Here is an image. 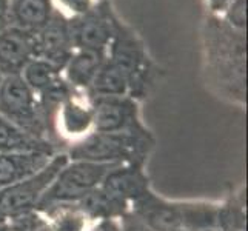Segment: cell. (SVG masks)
Masks as SVG:
<instances>
[{"mask_svg": "<svg viewBox=\"0 0 248 231\" xmlns=\"http://www.w3.org/2000/svg\"><path fill=\"white\" fill-rule=\"evenodd\" d=\"M151 147L153 140L148 133L139 126L124 133L93 131L76 142L66 154L70 160L142 165Z\"/></svg>", "mask_w": 248, "mask_h": 231, "instance_id": "1", "label": "cell"}, {"mask_svg": "<svg viewBox=\"0 0 248 231\" xmlns=\"http://www.w3.org/2000/svg\"><path fill=\"white\" fill-rule=\"evenodd\" d=\"M121 164H99L88 160H70L59 171L37 205L36 211L44 213L57 205L76 203L102 185L109 169Z\"/></svg>", "mask_w": 248, "mask_h": 231, "instance_id": "2", "label": "cell"}, {"mask_svg": "<svg viewBox=\"0 0 248 231\" xmlns=\"http://www.w3.org/2000/svg\"><path fill=\"white\" fill-rule=\"evenodd\" d=\"M0 116L31 136L46 139L48 119L36 100L34 91L20 74L5 76L0 85Z\"/></svg>", "mask_w": 248, "mask_h": 231, "instance_id": "3", "label": "cell"}, {"mask_svg": "<svg viewBox=\"0 0 248 231\" xmlns=\"http://www.w3.org/2000/svg\"><path fill=\"white\" fill-rule=\"evenodd\" d=\"M68 162H70V157L66 153H56L48 162V165L42 168L39 173L25 179V181L0 188V219L36 211L42 196L45 194L48 186L53 184L59 174V171Z\"/></svg>", "mask_w": 248, "mask_h": 231, "instance_id": "4", "label": "cell"}, {"mask_svg": "<svg viewBox=\"0 0 248 231\" xmlns=\"http://www.w3.org/2000/svg\"><path fill=\"white\" fill-rule=\"evenodd\" d=\"M71 45L70 25L65 22L62 15L54 14L40 32L36 34L34 57L48 61L59 70H62L71 59Z\"/></svg>", "mask_w": 248, "mask_h": 231, "instance_id": "5", "label": "cell"}, {"mask_svg": "<svg viewBox=\"0 0 248 231\" xmlns=\"http://www.w3.org/2000/svg\"><path fill=\"white\" fill-rule=\"evenodd\" d=\"M136 105L125 97H97L93 107V130L96 133H124L139 128Z\"/></svg>", "mask_w": 248, "mask_h": 231, "instance_id": "6", "label": "cell"}, {"mask_svg": "<svg viewBox=\"0 0 248 231\" xmlns=\"http://www.w3.org/2000/svg\"><path fill=\"white\" fill-rule=\"evenodd\" d=\"M36 36L22 28H6L0 31V71L5 76L20 74L34 57Z\"/></svg>", "mask_w": 248, "mask_h": 231, "instance_id": "7", "label": "cell"}, {"mask_svg": "<svg viewBox=\"0 0 248 231\" xmlns=\"http://www.w3.org/2000/svg\"><path fill=\"white\" fill-rule=\"evenodd\" d=\"M130 211L156 231L182 230L181 205L157 198L151 190L134 200L130 205Z\"/></svg>", "mask_w": 248, "mask_h": 231, "instance_id": "8", "label": "cell"}, {"mask_svg": "<svg viewBox=\"0 0 248 231\" xmlns=\"http://www.w3.org/2000/svg\"><path fill=\"white\" fill-rule=\"evenodd\" d=\"M100 186L130 205L150 191L148 176L142 169V165L136 164H121L109 169Z\"/></svg>", "mask_w": 248, "mask_h": 231, "instance_id": "9", "label": "cell"}, {"mask_svg": "<svg viewBox=\"0 0 248 231\" xmlns=\"http://www.w3.org/2000/svg\"><path fill=\"white\" fill-rule=\"evenodd\" d=\"M54 154L45 151L0 154V188L10 186L34 176L48 165Z\"/></svg>", "mask_w": 248, "mask_h": 231, "instance_id": "10", "label": "cell"}, {"mask_svg": "<svg viewBox=\"0 0 248 231\" xmlns=\"http://www.w3.org/2000/svg\"><path fill=\"white\" fill-rule=\"evenodd\" d=\"M71 42L82 49L102 51L111 39L109 23L97 13H88L70 28Z\"/></svg>", "mask_w": 248, "mask_h": 231, "instance_id": "11", "label": "cell"}, {"mask_svg": "<svg viewBox=\"0 0 248 231\" xmlns=\"http://www.w3.org/2000/svg\"><path fill=\"white\" fill-rule=\"evenodd\" d=\"M91 220H113L130 211V203L109 194L102 186L93 190L74 203Z\"/></svg>", "mask_w": 248, "mask_h": 231, "instance_id": "12", "label": "cell"}, {"mask_svg": "<svg viewBox=\"0 0 248 231\" xmlns=\"http://www.w3.org/2000/svg\"><path fill=\"white\" fill-rule=\"evenodd\" d=\"M30 151H45L56 154L54 145H51L48 139L31 136L3 116H0V154Z\"/></svg>", "mask_w": 248, "mask_h": 231, "instance_id": "13", "label": "cell"}, {"mask_svg": "<svg viewBox=\"0 0 248 231\" xmlns=\"http://www.w3.org/2000/svg\"><path fill=\"white\" fill-rule=\"evenodd\" d=\"M59 133L68 139H83L93 130V108L68 99L59 107Z\"/></svg>", "mask_w": 248, "mask_h": 231, "instance_id": "14", "label": "cell"}, {"mask_svg": "<svg viewBox=\"0 0 248 231\" xmlns=\"http://www.w3.org/2000/svg\"><path fill=\"white\" fill-rule=\"evenodd\" d=\"M11 13L17 28L25 31H40L53 15L49 0H13Z\"/></svg>", "mask_w": 248, "mask_h": 231, "instance_id": "15", "label": "cell"}, {"mask_svg": "<svg viewBox=\"0 0 248 231\" xmlns=\"http://www.w3.org/2000/svg\"><path fill=\"white\" fill-rule=\"evenodd\" d=\"M104 63L102 51L82 49L66 63V76L73 87L90 88L100 65Z\"/></svg>", "mask_w": 248, "mask_h": 231, "instance_id": "16", "label": "cell"}, {"mask_svg": "<svg viewBox=\"0 0 248 231\" xmlns=\"http://www.w3.org/2000/svg\"><path fill=\"white\" fill-rule=\"evenodd\" d=\"M128 87H130V79L126 74L108 61L100 65L90 88L96 97H124Z\"/></svg>", "mask_w": 248, "mask_h": 231, "instance_id": "17", "label": "cell"}, {"mask_svg": "<svg viewBox=\"0 0 248 231\" xmlns=\"http://www.w3.org/2000/svg\"><path fill=\"white\" fill-rule=\"evenodd\" d=\"M59 68L44 59H31L23 68L22 79L32 91H45L59 80Z\"/></svg>", "mask_w": 248, "mask_h": 231, "instance_id": "18", "label": "cell"}, {"mask_svg": "<svg viewBox=\"0 0 248 231\" xmlns=\"http://www.w3.org/2000/svg\"><path fill=\"white\" fill-rule=\"evenodd\" d=\"M111 62L121 68V70L126 74L128 79H130V83H131L134 74L139 71L140 53L131 39H119V40H116V44L113 46Z\"/></svg>", "mask_w": 248, "mask_h": 231, "instance_id": "19", "label": "cell"}, {"mask_svg": "<svg viewBox=\"0 0 248 231\" xmlns=\"http://www.w3.org/2000/svg\"><path fill=\"white\" fill-rule=\"evenodd\" d=\"M42 225L44 220L40 219V213L37 211L0 219V231H39Z\"/></svg>", "mask_w": 248, "mask_h": 231, "instance_id": "20", "label": "cell"}, {"mask_svg": "<svg viewBox=\"0 0 248 231\" xmlns=\"http://www.w3.org/2000/svg\"><path fill=\"white\" fill-rule=\"evenodd\" d=\"M119 225H117V231H156L151 227H148L145 222H142L134 213L128 211L124 216H121L117 219Z\"/></svg>", "mask_w": 248, "mask_h": 231, "instance_id": "21", "label": "cell"}, {"mask_svg": "<svg viewBox=\"0 0 248 231\" xmlns=\"http://www.w3.org/2000/svg\"><path fill=\"white\" fill-rule=\"evenodd\" d=\"M245 5L247 0H236L230 11V19L232 23L237 25V27H244L245 25Z\"/></svg>", "mask_w": 248, "mask_h": 231, "instance_id": "22", "label": "cell"}, {"mask_svg": "<svg viewBox=\"0 0 248 231\" xmlns=\"http://www.w3.org/2000/svg\"><path fill=\"white\" fill-rule=\"evenodd\" d=\"M61 2L76 13H87L90 8V0H61Z\"/></svg>", "mask_w": 248, "mask_h": 231, "instance_id": "23", "label": "cell"}, {"mask_svg": "<svg viewBox=\"0 0 248 231\" xmlns=\"http://www.w3.org/2000/svg\"><path fill=\"white\" fill-rule=\"evenodd\" d=\"M6 15H5V0H0V31L5 30Z\"/></svg>", "mask_w": 248, "mask_h": 231, "instance_id": "24", "label": "cell"}, {"mask_svg": "<svg viewBox=\"0 0 248 231\" xmlns=\"http://www.w3.org/2000/svg\"><path fill=\"white\" fill-rule=\"evenodd\" d=\"M2 80H3V74H2V71H0V85H2Z\"/></svg>", "mask_w": 248, "mask_h": 231, "instance_id": "25", "label": "cell"}, {"mask_svg": "<svg viewBox=\"0 0 248 231\" xmlns=\"http://www.w3.org/2000/svg\"><path fill=\"white\" fill-rule=\"evenodd\" d=\"M215 2H219V3H224L225 0H215Z\"/></svg>", "mask_w": 248, "mask_h": 231, "instance_id": "26", "label": "cell"}]
</instances>
